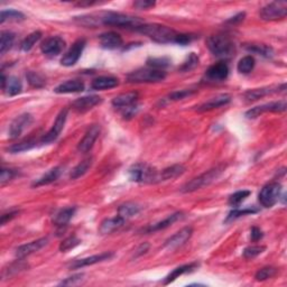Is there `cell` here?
<instances>
[{"instance_id": "6da1fadb", "label": "cell", "mask_w": 287, "mask_h": 287, "mask_svg": "<svg viewBox=\"0 0 287 287\" xmlns=\"http://www.w3.org/2000/svg\"><path fill=\"white\" fill-rule=\"evenodd\" d=\"M79 23L88 27H95L98 24H103L108 26H117L122 28H138L144 21L138 17H132L129 15H123L120 12H102L96 17V15H88L79 17Z\"/></svg>"}, {"instance_id": "7a4b0ae2", "label": "cell", "mask_w": 287, "mask_h": 287, "mask_svg": "<svg viewBox=\"0 0 287 287\" xmlns=\"http://www.w3.org/2000/svg\"><path fill=\"white\" fill-rule=\"evenodd\" d=\"M137 32L146 35L154 42L160 44H170L175 43L176 37L179 33L175 32L173 28L167 27L164 25L160 24H143L138 28H136Z\"/></svg>"}, {"instance_id": "3957f363", "label": "cell", "mask_w": 287, "mask_h": 287, "mask_svg": "<svg viewBox=\"0 0 287 287\" xmlns=\"http://www.w3.org/2000/svg\"><path fill=\"white\" fill-rule=\"evenodd\" d=\"M209 51L217 57H229L235 52V43L227 35H212L206 39Z\"/></svg>"}, {"instance_id": "277c9868", "label": "cell", "mask_w": 287, "mask_h": 287, "mask_svg": "<svg viewBox=\"0 0 287 287\" xmlns=\"http://www.w3.org/2000/svg\"><path fill=\"white\" fill-rule=\"evenodd\" d=\"M129 178L137 183L154 184L161 182L160 172L145 163H137L129 169Z\"/></svg>"}, {"instance_id": "5b68a950", "label": "cell", "mask_w": 287, "mask_h": 287, "mask_svg": "<svg viewBox=\"0 0 287 287\" xmlns=\"http://www.w3.org/2000/svg\"><path fill=\"white\" fill-rule=\"evenodd\" d=\"M224 171V166L220 165L214 167L210 171L205 172L201 175H198L197 178H194L193 180L190 181L187 184L182 188L183 193H191L194 191H197V190L203 189L210 185L211 183H213L215 180H217L220 175H221L222 172Z\"/></svg>"}, {"instance_id": "8992f818", "label": "cell", "mask_w": 287, "mask_h": 287, "mask_svg": "<svg viewBox=\"0 0 287 287\" xmlns=\"http://www.w3.org/2000/svg\"><path fill=\"white\" fill-rule=\"evenodd\" d=\"M166 72L157 69H139L127 76V80L132 83H156L164 81Z\"/></svg>"}, {"instance_id": "52a82bcc", "label": "cell", "mask_w": 287, "mask_h": 287, "mask_svg": "<svg viewBox=\"0 0 287 287\" xmlns=\"http://www.w3.org/2000/svg\"><path fill=\"white\" fill-rule=\"evenodd\" d=\"M282 192V185L277 182L269 183L259 192L258 200L264 207H273L280 200Z\"/></svg>"}, {"instance_id": "ba28073f", "label": "cell", "mask_w": 287, "mask_h": 287, "mask_svg": "<svg viewBox=\"0 0 287 287\" xmlns=\"http://www.w3.org/2000/svg\"><path fill=\"white\" fill-rule=\"evenodd\" d=\"M287 15V3L285 1L271 2L260 9V17L264 20H278Z\"/></svg>"}, {"instance_id": "9c48e42d", "label": "cell", "mask_w": 287, "mask_h": 287, "mask_svg": "<svg viewBox=\"0 0 287 287\" xmlns=\"http://www.w3.org/2000/svg\"><path fill=\"white\" fill-rule=\"evenodd\" d=\"M286 107V100L275 101V102H269L263 105H258V107L251 108L246 112V117L248 119H255L266 112H284Z\"/></svg>"}, {"instance_id": "30bf717a", "label": "cell", "mask_w": 287, "mask_h": 287, "mask_svg": "<svg viewBox=\"0 0 287 287\" xmlns=\"http://www.w3.org/2000/svg\"><path fill=\"white\" fill-rule=\"evenodd\" d=\"M34 121V118L30 113H23L16 117L12 122L10 123L9 130L8 134L11 139L18 138V137L23 134V132L27 129V128L32 125Z\"/></svg>"}, {"instance_id": "8fae6325", "label": "cell", "mask_w": 287, "mask_h": 287, "mask_svg": "<svg viewBox=\"0 0 287 287\" xmlns=\"http://www.w3.org/2000/svg\"><path fill=\"white\" fill-rule=\"evenodd\" d=\"M68 112H69V109H62L61 110L60 113L57 114L54 123H53V127L46 132L45 135L43 136V138L41 140L43 144L52 143V141H54L57 137H59V135L61 134V131L63 130V128H64L66 118H68Z\"/></svg>"}, {"instance_id": "7c38bea8", "label": "cell", "mask_w": 287, "mask_h": 287, "mask_svg": "<svg viewBox=\"0 0 287 287\" xmlns=\"http://www.w3.org/2000/svg\"><path fill=\"white\" fill-rule=\"evenodd\" d=\"M86 39L80 38L73 43L70 50L65 53L64 56L62 57L61 64L64 66H73L81 57L83 50L86 47Z\"/></svg>"}, {"instance_id": "4fadbf2b", "label": "cell", "mask_w": 287, "mask_h": 287, "mask_svg": "<svg viewBox=\"0 0 287 287\" xmlns=\"http://www.w3.org/2000/svg\"><path fill=\"white\" fill-rule=\"evenodd\" d=\"M65 48V41L60 36H53L46 38L42 43L41 51L47 56H57Z\"/></svg>"}, {"instance_id": "5bb4252c", "label": "cell", "mask_w": 287, "mask_h": 287, "mask_svg": "<svg viewBox=\"0 0 287 287\" xmlns=\"http://www.w3.org/2000/svg\"><path fill=\"white\" fill-rule=\"evenodd\" d=\"M192 235H193V229L191 227H185L183 229H181V230L176 232L174 236H172L170 239L166 240L164 248L169 250L178 249L180 247H182L185 242L192 237Z\"/></svg>"}, {"instance_id": "9a60e30c", "label": "cell", "mask_w": 287, "mask_h": 287, "mask_svg": "<svg viewBox=\"0 0 287 287\" xmlns=\"http://www.w3.org/2000/svg\"><path fill=\"white\" fill-rule=\"evenodd\" d=\"M285 89H286V85L272 86V87L259 88V89H253V90H249L246 92L245 99L247 102H253V101H257L266 96L277 94V92H280V91H284Z\"/></svg>"}, {"instance_id": "2e32d148", "label": "cell", "mask_w": 287, "mask_h": 287, "mask_svg": "<svg viewBox=\"0 0 287 287\" xmlns=\"http://www.w3.org/2000/svg\"><path fill=\"white\" fill-rule=\"evenodd\" d=\"M229 76V66L224 62H219L211 65L209 69L206 70L205 78L206 80L210 82H221L224 81Z\"/></svg>"}, {"instance_id": "e0dca14e", "label": "cell", "mask_w": 287, "mask_h": 287, "mask_svg": "<svg viewBox=\"0 0 287 287\" xmlns=\"http://www.w3.org/2000/svg\"><path fill=\"white\" fill-rule=\"evenodd\" d=\"M100 135V126L98 125H92L89 129L83 136V138L80 140V143L78 145L79 152L81 153H88L90 149L94 147L96 140L98 139Z\"/></svg>"}, {"instance_id": "ac0fdd59", "label": "cell", "mask_w": 287, "mask_h": 287, "mask_svg": "<svg viewBox=\"0 0 287 287\" xmlns=\"http://www.w3.org/2000/svg\"><path fill=\"white\" fill-rule=\"evenodd\" d=\"M113 256H114L113 253H111V251H108V253L95 255V256H91V257L78 259V260H74V262L70 265L69 268L70 269H80V268L87 267V266H91V265L102 263V262H105V260L111 259Z\"/></svg>"}, {"instance_id": "d6986e66", "label": "cell", "mask_w": 287, "mask_h": 287, "mask_svg": "<svg viewBox=\"0 0 287 287\" xmlns=\"http://www.w3.org/2000/svg\"><path fill=\"white\" fill-rule=\"evenodd\" d=\"M47 241H48L47 238H41V239H37L35 241L29 242V244L18 247V248L16 249V257L21 259L27 257V256L34 253H36V251L41 250L44 246H46Z\"/></svg>"}, {"instance_id": "ffe728a7", "label": "cell", "mask_w": 287, "mask_h": 287, "mask_svg": "<svg viewBox=\"0 0 287 287\" xmlns=\"http://www.w3.org/2000/svg\"><path fill=\"white\" fill-rule=\"evenodd\" d=\"M101 102H102V99L99 96H82V98H79L74 101L72 103V108L79 112H86Z\"/></svg>"}, {"instance_id": "44dd1931", "label": "cell", "mask_w": 287, "mask_h": 287, "mask_svg": "<svg viewBox=\"0 0 287 287\" xmlns=\"http://www.w3.org/2000/svg\"><path fill=\"white\" fill-rule=\"evenodd\" d=\"M231 101V96L228 94H221L213 96L210 100H207L206 102L201 104L200 107L197 108L198 112H203V111H210V110L217 109L222 107V105H226Z\"/></svg>"}, {"instance_id": "7402d4cb", "label": "cell", "mask_w": 287, "mask_h": 287, "mask_svg": "<svg viewBox=\"0 0 287 287\" xmlns=\"http://www.w3.org/2000/svg\"><path fill=\"white\" fill-rule=\"evenodd\" d=\"M1 88L5 91L7 96H14L19 95L21 90H23V83L16 77H9L6 78L5 76H1Z\"/></svg>"}, {"instance_id": "603a6c76", "label": "cell", "mask_w": 287, "mask_h": 287, "mask_svg": "<svg viewBox=\"0 0 287 287\" xmlns=\"http://www.w3.org/2000/svg\"><path fill=\"white\" fill-rule=\"evenodd\" d=\"M100 45L105 50H116L122 46V38L116 32H107L101 34L99 36Z\"/></svg>"}, {"instance_id": "cb8c5ba5", "label": "cell", "mask_w": 287, "mask_h": 287, "mask_svg": "<svg viewBox=\"0 0 287 287\" xmlns=\"http://www.w3.org/2000/svg\"><path fill=\"white\" fill-rule=\"evenodd\" d=\"M126 220L121 218L120 215H117V217L104 219L102 222H101L99 227V232L101 235H108V233H111L113 231L118 230L119 228H121L125 223Z\"/></svg>"}, {"instance_id": "d4e9b609", "label": "cell", "mask_w": 287, "mask_h": 287, "mask_svg": "<svg viewBox=\"0 0 287 287\" xmlns=\"http://www.w3.org/2000/svg\"><path fill=\"white\" fill-rule=\"evenodd\" d=\"M85 90V83L80 80H69L64 83H61L57 86L54 92L59 95L63 94H77V92H81Z\"/></svg>"}, {"instance_id": "484cf974", "label": "cell", "mask_w": 287, "mask_h": 287, "mask_svg": "<svg viewBox=\"0 0 287 287\" xmlns=\"http://www.w3.org/2000/svg\"><path fill=\"white\" fill-rule=\"evenodd\" d=\"M183 217H184L183 212H176V213L169 215V217L163 220V221H160L155 224H152V226H149L147 229H145V232H155V231L164 230V229L171 227L172 224L175 223L176 221L183 219Z\"/></svg>"}, {"instance_id": "4316f807", "label": "cell", "mask_w": 287, "mask_h": 287, "mask_svg": "<svg viewBox=\"0 0 287 287\" xmlns=\"http://www.w3.org/2000/svg\"><path fill=\"white\" fill-rule=\"evenodd\" d=\"M137 99H138V94L137 92H128V94H122L120 96H114L112 99V105L116 108L126 109L136 104Z\"/></svg>"}, {"instance_id": "83f0119b", "label": "cell", "mask_w": 287, "mask_h": 287, "mask_svg": "<svg viewBox=\"0 0 287 287\" xmlns=\"http://www.w3.org/2000/svg\"><path fill=\"white\" fill-rule=\"evenodd\" d=\"M62 174V167L57 166V167H53L52 170H50L48 172H46L45 174H44L42 178H39L38 180L35 181L33 183V187L35 188H38V187H44V185H48L53 182H55V181L60 178Z\"/></svg>"}, {"instance_id": "f1b7e54d", "label": "cell", "mask_w": 287, "mask_h": 287, "mask_svg": "<svg viewBox=\"0 0 287 287\" xmlns=\"http://www.w3.org/2000/svg\"><path fill=\"white\" fill-rule=\"evenodd\" d=\"M197 267H198V264L191 263V264L183 265V266H180L178 268H175L173 272L170 273L169 275L166 276L165 281L163 282V284L169 285V284H171V283H173L176 280V278H179L180 276H182V275H184V274H187V273L193 272L194 269H196Z\"/></svg>"}, {"instance_id": "f546056e", "label": "cell", "mask_w": 287, "mask_h": 287, "mask_svg": "<svg viewBox=\"0 0 287 287\" xmlns=\"http://www.w3.org/2000/svg\"><path fill=\"white\" fill-rule=\"evenodd\" d=\"M119 85L118 79L113 77H99L95 79L91 83V88L94 90H108L116 88Z\"/></svg>"}, {"instance_id": "4dcf8cb0", "label": "cell", "mask_w": 287, "mask_h": 287, "mask_svg": "<svg viewBox=\"0 0 287 287\" xmlns=\"http://www.w3.org/2000/svg\"><path fill=\"white\" fill-rule=\"evenodd\" d=\"M76 207H65V209L60 210L53 218V222L57 227H64L70 222V220L73 218L74 213H76Z\"/></svg>"}, {"instance_id": "1f68e13d", "label": "cell", "mask_w": 287, "mask_h": 287, "mask_svg": "<svg viewBox=\"0 0 287 287\" xmlns=\"http://www.w3.org/2000/svg\"><path fill=\"white\" fill-rule=\"evenodd\" d=\"M140 211V205L137 204L135 202H126L119 206L118 209V215H120L121 218L125 220L129 219L134 215L138 214Z\"/></svg>"}, {"instance_id": "d6a6232c", "label": "cell", "mask_w": 287, "mask_h": 287, "mask_svg": "<svg viewBox=\"0 0 287 287\" xmlns=\"http://www.w3.org/2000/svg\"><path fill=\"white\" fill-rule=\"evenodd\" d=\"M92 164H94V158L92 157L86 158V160H83L81 163H79V164L74 167L72 172H71L70 178L72 180L80 179L81 176L85 175L87 172L91 169Z\"/></svg>"}, {"instance_id": "836d02e7", "label": "cell", "mask_w": 287, "mask_h": 287, "mask_svg": "<svg viewBox=\"0 0 287 287\" xmlns=\"http://www.w3.org/2000/svg\"><path fill=\"white\" fill-rule=\"evenodd\" d=\"M185 167L183 165H173L167 169L160 172V181H169L179 178L182 174H184Z\"/></svg>"}, {"instance_id": "e575fe53", "label": "cell", "mask_w": 287, "mask_h": 287, "mask_svg": "<svg viewBox=\"0 0 287 287\" xmlns=\"http://www.w3.org/2000/svg\"><path fill=\"white\" fill-rule=\"evenodd\" d=\"M245 47L247 51L255 53V54H258L260 56L267 57V59L274 55L273 48L268 45H265V44H246Z\"/></svg>"}, {"instance_id": "d590c367", "label": "cell", "mask_w": 287, "mask_h": 287, "mask_svg": "<svg viewBox=\"0 0 287 287\" xmlns=\"http://www.w3.org/2000/svg\"><path fill=\"white\" fill-rule=\"evenodd\" d=\"M15 41V35L11 32H1V38H0V54L5 55L7 51H9Z\"/></svg>"}, {"instance_id": "8d00e7d4", "label": "cell", "mask_w": 287, "mask_h": 287, "mask_svg": "<svg viewBox=\"0 0 287 287\" xmlns=\"http://www.w3.org/2000/svg\"><path fill=\"white\" fill-rule=\"evenodd\" d=\"M36 145H37V141L35 139L23 140L18 144H15V145H12V146H10L9 148H8V152H10L11 154L26 152V151H29V149L34 148Z\"/></svg>"}, {"instance_id": "74e56055", "label": "cell", "mask_w": 287, "mask_h": 287, "mask_svg": "<svg viewBox=\"0 0 287 287\" xmlns=\"http://www.w3.org/2000/svg\"><path fill=\"white\" fill-rule=\"evenodd\" d=\"M42 38V33L41 32H34L32 34H29L27 37H26L23 42L20 44V50L23 52H28L32 50V48L36 45V43Z\"/></svg>"}, {"instance_id": "f35d334b", "label": "cell", "mask_w": 287, "mask_h": 287, "mask_svg": "<svg viewBox=\"0 0 287 287\" xmlns=\"http://www.w3.org/2000/svg\"><path fill=\"white\" fill-rule=\"evenodd\" d=\"M255 68V59L251 55H247L238 62L237 70L242 74H248Z\"/></svg>"}, {"instance_id": "ab89813d", "label": "cell", "mask_w": 287, "mask_h": 287, "mask_svg": "<svg viewBox=\"0 0 287 287\" xmlns=\"http://www.w3.org/2000/svg\"><path fill=\"white\" fill-rule=\"evenodd\" d=\"M25 19V15L23 12H20L18 10L15 9H9V10H2L1 15H0V23L3 24L5 21H21Z\"/></svg>"}, {"instance_id": "60d3db41", "label": "cell", "mask_w": 287, "mask_h": 287, "mask_svg": "<svg viewBox=\"0 0 287 287\" xmlns=\"http://www.w3.org/2000/svg\"><path fill=\"white\" fill-rule=\"evenodd\" d=\"M250 195V191L248 190H242V191H237L229 196V204L231 206H238L240 203L244 202L247 197Z\"/></svg>"}, {"instance_id": "b9f144b4", "label": "cell", "mask_w": 287, "mask_h": 287, "mask_svg": "<svg viewBox=\"0 0 287 287\" xmlns=\"http://www.w3.org/2000/svg\"><path fill=\"white\" fill-rule=\"evenodd\" d=\"M26 78H27L28 83L33 88H37V89H39V88H43L45 86V79L37 72H32V71H30V72L26 74Z\"/></svg>"}, {"instance_id": "7bdbcfd3", "label": "cell", "mask_w": 287, "mask_h": 287, "mask_svg": "<svg viewBox=\"0 0 287 287\" xmlns=\"http://www.w3.org/2000/svg\"><path fill=\"white\" fill-rule=\"evenodd\" d=\"M80 244H81V240L79 239L78 237L71 236V237L66 238V239H64L63 241L61 242L60 250L62 251V253H66V251L76 248V247L79 246Z\"/></svg>"}, {"instance_id": "ee69618b", "label": "cell", "mask_w": 287, "mask_h": 287, "mask_svg": "<svg viewBox=\"0 0 287 287\" xmlns=\"http://www.w3.org/2000/svg\"><path fill=\"white\" fill-rule=\"evenodd\" d=\"M198 64V57L195 55V53H191L187 60L184 61V63L180 68V71H183V72H188V71H191L194 68H196Z\"/></svg>"}, {"instance_id": "f6af8a7d", "label": "cell", "mask_w": 287, "mask_h": 287, "mask_svg": "<svg viewBox=\"0 0 287 287\" xmlns=\"http://www.w3.org/2000/svg\"><path fill=\"white\" fill-rule=\"evenodd\" d=\"M276 268L274 267H264L262 269H259V271L256 273V281L258 282H264L268 280V278H272L274 275L276 274Z\"/></svg>"}, {"instance_id": "bcb514c9", "label": "cell", "mask_w": 287, "mask_h": 287, "mask_svg": "<svg viewBox=\"0 0 287 287\" xmlns=\"http://www.w3.org/2000/svg\"><path fill=\"white\" fill-rule=\"evenodd\" d=\"M265 250H266V247H265V246H250V247H247V248L244 250V257L246 259H253L255 257H257L258 255L263 254Z\"/></svg>"}, {"instance_id": "7dc6e473", "label": "cell", "mask_w": 287, "mask_h": 287, "mask_svg": "<svg viewBox=\"0 0 287 287\" xmlns=\"http://www.w3.org/2000/svg\"><path fill=\"white\" fill-rule=\"evenodd\" d=\"M171 63V61L166 57H154V59H149L147 61L148 66H151L152 69H157V70H162L169 66Z\"/></svg>"}, {"instance_id": "c3c4849f", "label": "cell", "mask_w": 287, "mask_h": 287, "mask_svg": "<svg viewBox=\"0 0 287 287\" xmlns=\"http://www.w3.org/2000/svg\"><path fill=\"white\" fill-rule=\"evenodd\" d=\"M85 274H77V275H73L71 277L65 278L64 281H62L60 283V285L63 286H78L81 285L83 282H85Z\"/></svg>"}, {"instance_id": "681fc988", "label": "cell", "mask_w": 287, "mask_h": 287, "mask_svg": "<svg viewBox=\"0 0 287 287\" xmlns=\"http://www.w3.org/2000/svg\"><path fill=\"white\" fill-rule=\"evenodd\" d=\"M256 212H258L257 209H244V210H233L231 211L229 215L227 217L226 222L229 221H232V220H235L237 218H240L242 215H246V214H253L256 213Z\"/></svg>"}, {"instance_id": "f907efd6", "label": "cell", "mask_w": 287, "mask_h": 287, "mask_svg": "<svg viewBox=\"0 0 287 287\" xmlns=\"http://www.w3.org/2000/svg\"><path fill=\"white\" fill-rule=\"evenodd\" d=\"M26 267V265L23 264L19 260V263H15V264H11L9 267H8V269H3V272H2V277H9L11 276L12 274H16V273H18L20 271H23V269H25Z\"/></svg>"}, {"instance_id": "816d5d0a", "label": "cell", "mask_w": 287, "mask_h": 287, "mask_svg": "<svg viewBox=\"0 0 287 287\" xmlns=\"http://www.w3.org/2000/svg\"><path fill=\"white\" fill-rule=\"evenodd\" d=\"M194 92H195L194 90H180V91H175L173 92V94H171L169 96H167V98L172 101H178V100H182L184 98H187V96L193 95Z\"/></svg>"}, {"instance_id": "f5cc1de1", "label": "cell", "mask_w": 287, "mask_h": 287, "mask_svg": "<svg viewBox=\"0 0 287 287\" xmlns=\"http://www.w3.org/2000/svg\"><path fill=\"white\" fill-rule=\"evenodd\" d=\"M16 172L14 170L10 169H3L1 170V174H0V182H1V185H5L6 183L9 182L12 179L15 178Z\"/></svg>"}, {"instance_id": "db71d44e", "label": "cell", "mask_w": 287, "mask_h": 287, "mask_svg": "<svg viewBox=\"0 0 287 287\" xmlns=\"http://www.w3.org/2000/svg\"><path fill=\"white\" fill-rule=\"evenodd\" d=\"M196 38L195 35H192V34H181L179 33L178 37H176V41L175 44H180V45H188L191 42H193L194 39Z\"/></svg>"}, {"instance_id": "11a10c76", "label": "cell", "mask_w": 287, "mask_h": 287, "mask_svg": "<svg viewBox=\"0 0 287 287\" xmlns=\"http://www.w3.org/2000/svg\"><path fill=\"white\" fill-rule=\"evenodd\" d=\"M134 6L138 9H148V8L155 6V2L147 1V0H138V1L134 2Z\"/></svg>"}, {"instance_id": "9f6ffc18", "label": "cell", "mask_w": 287, "mask_h": 287, "mask_svg": "<svg viewBox=\"0 0 287 287\" xmlns=\"http://www.w3.org/2000/svg\"><path fill=\"white\" fill-rule=\"evenodd\" d=\"M263 238V232L257 227H253L251 228V233H250V239L251 241H258Z\"/></svg>"}, {"instance_id": "6f0895ef", "label": "cell", "mask_w": 287, "mask_h": 287, "mask_svg": "<svg viewBox=\"0 0 287 287\" xmlns=\"http://www.w3.org/2000/svg\"><path fill=\"white\" fill-rule=\"evenodd\" d=\"M17 214H18V211H11V212H9V213H7V214H2L1 215V224H2V226L6 222L10 221L12 218H15Z\"/></svg>"}, {"instance_id": "680465c9", "label": "cell", "mask_w": 287, "mask_h": 287, "mask_svg": "<svg viewBox=\"0 0 287 287\" xmlns=\"http://www.w3.org/2000/svg\"><path fill=\"white\" fill-rule=\"evenodd\" d=\"M245 16H246L245 12H240V14H238V15H236L235 17H232L231 19H229V20H228V23H230V24H237V23H240V21L244 20Z\"/></svg>"}, {"instance_id": "91938a15", "label": "cell", "mask_w": 287, "mask_h": 287, "mask_svg": "<svg viewBox=\"0 0 287 287\" xmlns=\"http://www.w3.org/2000/svg\"><path fill=\"white\" fill-rule=\"evenodd\" d=\"M149 248V245L148 244H145V245H141L138 249H137V253H136V257L137 256H140V255H143L146 253V251L148 250Z\"/></svg>"}]
</instances>
